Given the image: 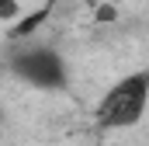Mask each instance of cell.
I'll return each instance as SVG.
<instances>
[{
  "mask_svg": "<svg viewBox=\"0 0 149 146\" xmlns=\"http://www.w3.org/2000/svg\"><path fill=\"white\" fill-rule=\"evenodd\" d=\"M146 108H149V66H142L104 91V98L94 108V122L101 129H132L142 122Z\"/></svg>",
  "mask_w": 149,
  "mask_h": 146,
  "instance_id": "1",
  "label": "cell"
},
{
  "mask_svg": "<svg viewBox=\"0 0 149 146\" xmlns=\"http://www.w3.org/2000/svg\"><path fill=\"white\" fill-rule=\"evenodd\" d=\"M7 70L14 80L35 87V91H49V94H59L70 87V66L66 59L49 49V45H21L10 52L7 59Z\"/></svg>",
  "mask_w": 149,
  "mask_h": 146,
  "instance_id": "2",
  "label": "cell"
},
{
  "mask_svg": "<svg viewBox=\"0 0 149 146\" xmlns=\"http://www.w3.org/2000/svg\"><path fill=\"white\" fill-rule=\"evenodd\" d=\"M52 7H56V0H52V4H42L38 11H31V14H21L24 21H17V25H10V35L17 38V42H21V38H28V35H31V32L38 28V25H45V18L52 14Z\"/></svg>",
  "mask_w": 149,
  "mask_h": 146,
  "instance_id": "3",
  "label": "cell"
},
{
  "mask_svg": "<svg viewBox=\"0 0 149 146\" xmlns=\"http://www.w3.org/2000/svg\"><path fill=\"white\" fill-rule=\"evenodd\" d=\"M17 18H21V4L17 0H0V21L17 25Z\"/></svg>",
  "mask_w": 149,
  "mask_h": 146,
  "instance_id": "4",
  "label": "cell"
},
{
  "mask_svg": "<svg viewBox=\"0 0 149 146\" xmlns=\"http://www.w3.org/2000/svg\"><path fill=\"white\" fill-rule=\"evenodd\" d=\"M94 21H97V25L118 21V7H114V4H97V7H94Z\"/></svg>",
  "mask_w": 149,
  "mask_h": 146,
  "instance_id": "5",
  "label": "cell"
},
{
  "mask_svg": "<svg viewBox=\"0 0 149 146\" xmlns=\"http://www.w3.org/2000/svg\"><path fill=\"white\" fill-rule=\"evenodd\" d=\"M0 122H3V111H0Z\"/></svg>",
  "mask_w": 149,
  "mask_h": 146,
  "instance_id": "6",
  "label": "cell"
}]
</instances>
